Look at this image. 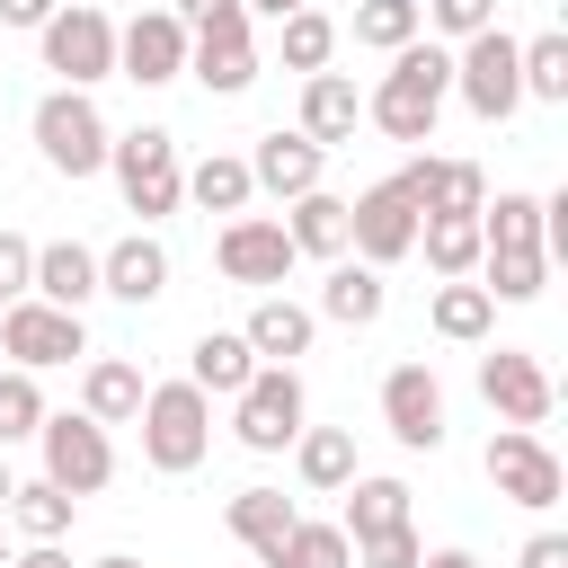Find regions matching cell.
Segmentation results:
<instances>
[{
    "label": "cell",
    "instance_id": "1",
    "mask_svg": "<svg viewBox=\"0 0 568 568\" xmlns=\"http://www.w3.org/2000/svg\"><path fill=\"white\" fill-rule=\"evenodd\" d=\"M444 98H453V53H444V44H399L390 71H382V89L364 98V115H373L390 142H435Z\"/></svg>",
    "mask_w": 568,
    "mask_h": 568
},
{
    "label": "cell",
    "instance_id": "2",
    "mask_svg": "<svg viewBox=\"0 0 568 568\" xmlns=\"http://www.w3.org/2000/svg\"><path fill=\"white\" fill-rule=\"evenodd\" d=\"M106 169H115V186H124V213H142V222H169L178 195H186V160H178V133H169V124L115 133V142H106Z\"/></svg>",
    "mask_w": 568,
    "mask_h": 568
},
{
    "label": "cell",
    "instance_id": "3",
    "mask_svg": "<svg viewBox=\"0 0 568 568\" xmlns=\"http://www.w3.org/2000/svg\"><path fill=\"white\" fill-rule=\"evenodd\" d=\"M133 426H142V462H151V470H169V479H178V470H195V462L213 453V399H204L195 382H151Z\"/></svg>",
    "mask_w": 568,
    "mask_h": 568
},
{
    "label": "cell",
    "instance_id": "4",
    "mask_svg": "<svg viewBox=\"0 0 568 568\" xmlns=\"http://www.w3.org/2000/svg\"><path fill=\"white\" fill-rule=\"evenodd\" d=\"M106 115L89 106V89H53L44 106H36V151H44V169L53 178H98L106 169Z\"/></svg>",
    "mask_w": 568,
    "mask_h": 568
},
{
    "label": "cell",
    "instance_id": "5",
    "mask_svg": "<svg viewBox=\"0 0 568 568\" xmlns=\"http://www.w3.org/2000/svg\"><path fill=\"white\" fill-rule=\"evenodd\" d=\"M36 36H44V71H53L62 89L115 80V18H106V9H53Z\"/></svg>",
    "mask_w": 568,
    "mask_h": 568
},
{
    "label": "cell",
    "instance_id": "6",
    "mask_svg": "<svg viewBox=\"0 0 568 568\" xmlns=\"http://www.w3.org/2000/svg\"><path fill=\"white\" fill-rule=\"evenodd\" d=\"M453 89H462V106L479 115V124H506L515 106H524V71H515V36L506 27H479L462 53H453Z\"/></svg>",
    "mask_w": 568,
    "mask_h": 568
},
{
    "label": "cell",
    "instance_id": "7",
    "mask_svg": "<svg viewBox=\"0 0 568 568\" xmlns=\"http://www.w3.org/2000/svg\"><path fill=\"white\" fill-rule=\"evenodd\" d=\"M240 417H231V435L248 444V453H284L293 435H302V417H311V399H302V373L293 364H257L248 373V390L231 399Z\"/></svg>",
    "mask_w": 568,
    "mask_h": 568
},
{
    "label": "cell",
    "instance_id": "8",
    "mask_svg": "<svg viewBox=\"0 0 568 568\" xmlns=\"http://www.w3.org/2000/svg\"><path fill=\"white\" fill-rule=\"evenodd\" d=\"M36 444H44V479H53L62 497H98V488L115 479V444H106L98 417H44Z\"/></svg>",
    "mask_w": 568,
    "mask_h": 568
},
{
    "label": "cell",
    "instance_id": "9",
    "mask_svg": "<svg viewBox=\"0 0 568 568\" xmlns=\"http://www.w3.org/2000/svg\"><path fill=\"white\" fill-rule=\"evenodd\" d=\"M346 248H355V266H399L417 248V204L399 195V178H382L346 204Z\"/></svg>",
    "mask_w": 568,
    "mask_h": 568
},
{
    "label": "cell",
    "instance_id": "10",
    "mask_svg": "<svg viewBox=\"0 0 568 568\" xmlns=\"http://www.w3.org/2000/svg\"><path fill=\"white\" fill-rule=\"evenodd\" d=\"M479 399L506 417V426H524V435H541L550 426V373H541V355H524V346H488L479 355Z\"/></svg>",
    "mask_w": 568,
    "mask_h": 568
},
{
    "label": "cell",
    "instance_id": "11",
    "mask_svg": "<svg viewBox=\"0 0 568 568\" xmlns=\"http://www.w3.org/2000/svg\"><path fill=\"white\" fill-rule=\"evenodd\" d=\"M488 479H497V497L506 506H559V488H568V470H559V453L541 444V435H524V426H497L488 435Z\"/></svg>",
    "mask_w": 568,
    "mask_h": 568
},
{
    "label": "cell",
    "instance_id": "12",
    "mask_svg": "<svg viewBox=\"0 0 568 568\" xmlns=\"http://www.w3.org/2000/svg\"><path fill=\"white\" fill-rule=\"evenodd\" d=\"M186 71L213 89V98H240L257 80V36H248V9H222L204 27H186Z\"/></svg>",
    "mask_w": 568,
    "mask_h": 568
},
{
    "label": "cell",
    "instance_id": "13",
    "mask_svg": "<svg viewBox=\"0 0 568 568\" xmlns=\"http://www.w3.org/2000/svg\"><path fill=\"white\" fill-rule=\"evenodd\" d=\"M0 346L18 355V373H44V364H71V355H89V328H80V311H53V302H9L0 311Z\"/></svg>",
    "mask_w": 568,
    "mask_h": 568
},
{
    "label": "cell",
    "instance_id": "14",
    "mask_svg": "<svg viewBox=\"0 0 568 568\" xmlns=\"http://www.w3.org/2000/svg\"><path fill=\"white\" fill-rule=\"evenodd\" d=\"M115 80H133V89L186 80V27L169 9H142L133 27H115Z\"/></svg>",
    "mask_w": 568,
    "mask_h": 568
},
{
    "label": "cell",
    "instance_id": "15",
    "mask_svg": "<svg viewBox=\"0 0 568 568\" xmlns=\"http://www.w3.org/2000/svg\"><path fill=\"white\" fill-rule=\"evenodd\" d=\"M213 266L231 275V284H284L293 275V240H284V222H266V213H231L222 222V240H213Z\"/></svg>",
    "mask_w": 568,
    "mask_h": 568
},
{
    "label": "cell",
    "instance_id": "16",
    "mask_svg": "<svg viewBox=\"0 0 568 568\" xmlns=\"http://www.w3.org/2000/svg\"><path fill=\"white\" fill-rule=\"evenodd\" d=\"M382 426L408 444V453H435L444 444V382L426 364H390L382 373Z\"/></svg>",
    "mask_w": 568,
    "mask_h": 568
},
{
    "label": "cell",
    "instance_id": "17",
    "mask_svg": "<svg viewBox=\"0 0 568 568\" xmlns=\"http://www.w3.org/2000/svg\"><path fill=\"white\" fill-rule=\"evenodd\" d=\"M399 195L417 204V222H435V213H479L488 204V178H479V160H408L399 169Z\"/></svg>",
    "mask_w": 568,
    "mask_h": 568
},
{
    "label": "cell",
    "instance_id": "18",
    "mask_svg": "<svg viewBox=\"0 0 568 568\" xmlns=\"http://www.w3.org/2000/svg\"><path fill=\"white\" fill-rule=\"evenodd\" d=\"M98 293H115V302H160L169 293V248L151 240V231H124L115 248H98Z\"/></svg>",
    "mask_w": 568,
    "mask_h": 568
},
{
    "label": "cell",
    "instance_id": "19",
    "mask_svg": "<svg viewBox=\"0 0 568 568\" xmlns=\"http://www.w3.org/2000/svg\"><path fill=\"white\" fill-rule=\"evenodd\" d=\"M320 169H328V151H320V142H302V133H284V124H275V133H257V151H248V186H266V195H284V204H293V195H311V186H320Z\"/></svg>",
    "mask_w": 568,
    "mask_h": 568
},
{
    "label": "cell",
    "instance_id": "20",
    "mask_svg": "<svg viewBox=\"0 0 568 568\" xmlns=\"http://www.w3.org/2000/svg\"><path fill=\"white\" fill-rule=\"evenodd\" d=\"M355 124H364V98H355V80L346 71H311L302 80V142H320V151H337V142H355Z\"/></svg>",
    "mask_w": 568,
    "mask_h": 568
},
{
    "label": "cell",
    "instance_id": "21",
    "mask_svg": "<svg viewBox=\"0 0 568 568\" xmlns=\"http://www.w3.org/2000/svg\"><path fill=\"white\" fill-rule=\"evenodd\" d=\"M27 293L53 302V311H89V302H98V248H80V240H44Z\"/></svg>",
    "mask_w": 568,
    "mask_h": 568
},
{
    "label": "cell",
    "instance_id": "22",
    "mask_svg": "<svg viewBox=\"0 0 568 568\" xmlns=\"http://www.w3.org/2000/svg\"><path fill=\"white\" fill-rule=\"evenodd\" d=\"M248 373H257V355H248V337H240V328H204V337L186 346V382H195L204 399H240V390H248Z\"/></svg>",
    "mask_w": 568,
    "mask_h": 568
},
{
    "label": "cell",
    "instance_id": "23",
    "mask_svg": "<svg viewBox=\"0 0 568 568\" xmlns=\"http://www.w3.org/2000/svg\"><path fill=\"white\" fill-rule=\"evenodd\" d=\"M382 302H390L382 266H355V257H337V266H328V284H320V311H311V320H337V328H373V320H382Z\"/></svg>",
    "mask_w": 568,
    "mask_h": 568
},
{
    "label": "cell",
    "instance_id": "24",
    "mask_svg": "<svg viewBox=\"0 0 568 568\" xmlns=\"http://www.w3.org/2000/svg\"><path fill=\"white\" fill-rule=\"evenodd\" d=\"M240 337H248V355H257V364H293V355H311V337H320V320H311L302 302H284V293H266V302L248 311V328H240Z\"/></svg>",
    "mask_w": 568,
    "mask_h": 568
},
{
    "label": "cell",
    "instance_id": "25",
    "mask_svg": "<svg viewBox=\"0 0 568 568\" xmlns=\"http://www.w3.org/2000/svg\"><path fill=\"white\" fill-rule=\"evenodd\" d=\"M142 364H124V355H98L89 373H80V417H98V426H133L142 417Z\"/></svg>",
    "mask_w": 568,
    "mask_h": 568
},
{
    "label": "cell",
    "instance_id": "26",
    "mask_svg": "<svg viewBox=\"0 0 568 568\" xmlns=\"http://www.w3.org/2000/svg\"><path fill=\"white\" fill-rule=\"evenodd\" d=\"M222 524L257 550V568H275V550H284V532H293V497H284V488H240V497L222 506Z\"/></svg>",
    "mask_w": 568,
    "mask_h": 568
},
{
    "label": "cell",
    "instance_id": "27",
    "mask_svg": "<svg viewBox=\"0 0 568 568\" xmlns=\"http://www.w3.org/2000/svg\"><path fill=\"white\" fill-rule=\"evenodd\" d=\"M417 248H426V266H435L444 284L479 275V257H488V240H479V213H435V222H417Z\"/></svg>",
    "mask_w": 568,
    "mask_h": 568
},
{
    "label": "cell",
    "instance_id": "28",
    "mask_svg": "<svg viewBox=\"0 0 568 568\" xmlns=\"http://www.w3.org/2000/svg\"><path fill=\"white\" fill-rule=\"evenodd\" d=\"M284 240H293V257H346V204L328 195V186H311V195H293V222H284Z\"/></svg>",
    "mask_w": 568,
    "mask_h": 568
},
{
    "label": "cell",
    "instance_id": "29",
    "mask_svg": "<svg viewBox=\"0 0 568 568\" xmlns=\"http://www.w3.org/2000/svg\"><path fill=\"white\" fill-rule=\"evenodd\" d=\"M408 524V479H346V541H382Z\"/></svg>",
    "mask_w": 568,
    "mask_h": 568
},
{
    "label": "cell",
    "instance_id": "30",
    "mask_svg": "<svg viewBox=\"0 0 568 568\" xmlns=\"http://www.w3.org/2000/svg\"><path fill=\"white\" fill-rule=\"evenodd\" d=\"M293 470H302V488H320V497L346 488V479H355V435H346V426H302V435H293Z\"/></svg>",
    "mask_w": 568,
    "mask_h": 568
},
{
    "label": "cell",
    "instance_id": "31",
    "mask_svg": "<svg viewBox=\"0 0 568 568\" xmlns=\"http://www.w3.org/2000/svg\"><path fill=\"white\" fill-rule=\"evenodd\" d=\"M71 515H80V497H62L53 479H18V488H9V515H0V524H18L27 541H62V532H71Z\"/></svg>",
    "mask_w": 568,
    "mask_h": 568
},
{
    "label": "cell",
    "instance_id": "32",
    "mask_svg": "<svg viewBox=\"0 0 568 568\" xmlns=\"http://www.w3.org/2000/svg\"><path fill=\"white\" fill-rule=\"evenodd\" d=\"M541 284H550V257L541 248H488L479 257V293L488 302H532Z\"/></svg>",
    "mask_w": 568,
    "mask_h": 568
},
{
    "label": "cell",
    "instance_id": "33",
    "mask_svg": "<svg viewBox=\"0 0 568 568\" xmlns=\"http://www.w3.org/2000/svg\"><path fill=\"white\" fill-rule=\"evenodd\" d=\"M497 328V302L462 275V284H435V337H453V346H479Z\"/></svg>",
    "mask_w": 568,
    "mask_h": 568
},
{
    "label": "cell",
    "instance_id": "34",
    "mask_svg": "<svg viewBox=\"0 0 568 568\" xmlns=\"http://www.w3.org/2000/svg\"><path fill=\"white\" fill-rule=\"evenodd\" d=\"M186 195L204 204V213H248V160H231V151H213V160H195L186 169Z\"/></svg>",
    "mask_w": 568,
    "mask_h": 568
},
{
    "label": "cell",
    "instance_id": "35",
    "mask_svg": "<svg viewBox=\"0 0 568 568\" xmlns=\"http://www.w3.org/2000/svg\"><path fill=\"white\" fill-rule=\"evenodd\" d=\"M515 71H524V98H568V36L550 27V36H532V44H515Z\"/></svg>",
    "mask_w": 568,
    "mask_h": 568
},
{
    "label": "cell",
    "instance_id": "36",
    "mask_svg": "<svg viewBox=\"0 0 568 568\" xmlns=\"http://www.w3.org/2000/svg\"><path fill=\"white\" fill-rule=\"evenodd\" d=\"M479 240H488V248H541V195H497V204H479Z\"/></svg>",
    "mask_w": 568,
    "mask_h": 568
},
{
    "label": "cell",
    "instance_id": "37",
    "mask_svg": "<svg viewBox=\"0 0 568 568\" xmlns=\"http://www.w3.org/2000/svg\"><path fill=\"white\" fill-rule=\"evenodd\" d=\"M417 0H355V44H373V53H399V44H417Z\"/></svg>",
    "mask_w": 568,
    "mask_h": 568
},
{
    "label": "cell",
    "instance_id": "38",
    "mask_svg": "<svg viewBox=\"0 0 568 568\" xmlns=\"http://www.w3.org/2000/svg\"><path fill=\"white\" fill-rule=\"evenodd\" d=\"M275 568H355V541H346L337 524H302V515H293V532H284V550H275Z\"/></svg>",
    "mask_w": 568,
    "mask_h": 568
},
{
    "label": "cell",
    "instance_id": "39",
    "mask_svg": "<svg viewBox=\"0 0 568 568\" xmlns=\"http://www.w3.org/2000/svg\"><path fill=\"white\" fill-rule=\"evenodd\" d=\"M275 27H284V71H302V80H311V71H328L337 27H328L320 9H293V18H275Z\"/></svg>",
    "mask_w": 568,
    "mask_h": 568
},
{
    "label": "cell",
    "instance_id": "40",
    "mask_svg": "<svg viewBox=\"0 0 568 568\" xmlns=\"http://www.w3.org/2000/svg\"><path fill=\"white\" fill-rule=\"evenodd\" d=\"M44 417H53V408H44L36 373H18V364H9V373H0V453H9V444H27Z\"/></svg>",
    "mask_w": 568,
    "mask_h": 568
},
{
    "label": "cell",
    "instance_id": "41",
    "mask_svg": "<svg viewBox=\"0 0 568 568\" xmlns=\"http://www.w3.org/2000/svg\"><path fill=\"white\" fill-rule=\"evenodd\" d=\"M417 18H435L444 36H479V27H497V0H417Z\"/></svg>",
    "mask_w": 568,
    "mask_h": 568
},
{
    "label": "cell",
    "instance_id": "42",
    "mask_svg": "<svg viewBox=\"0 0 568 568\" xmlns=\"http://www.w3.org/2000/svg\"><path fill=\"white\" fill-rule=\"evenodd\" d=\"M417 559H426L417 524H399V532H382V541H355V568H417Z\"/></svg>",
    "mask_w": 568,
    "mask_h": 568
},
{
    "label": "cell",
    "instance_id": "43",
    "mask_svg": "<svg viewBox=\"0 0 568 568\" xmlns=\"http://www.w3.org/2000/svg\"><path fill=\"white\" fill-rule=\"evenodd\" d=\"M27 284H36V240L0 231V311H9V302H27Z\"/></svg>",
    "mask_w": 568,
    "mask_h": 568
},
{
    "label": "cell",
    "instance_id": "44",
    "mask_svg": "<svg viewBox=\"0 0 568 568\" xmlns=\"http://www.w3.org/2000/svg\"><path fill=\"white\" fill-rule=\"evenodd\" d=\"M515 568H568V532H532Z\"/></svg>",
    "mask_w": 568,
    "mask_h": 568
},
{
    "label": "cell",
    "instance_id": "45",
    "mask_svg": "<svg viewBox=\"0 0 568 568\" xmlns=\"http://www.w3.org/2000/svg\"><path fill=\"white\" fill-rule=\"evenodd\" d=\"M62 0H0V27H44Z\"/></svg>",
    "mask_w": 568,
    "mask_h": 568
},
{
    "label": "cell",
    "instance_id": "46",
    "mask_svg": "<svg viewBox=\"0 0 568 568\" xmlns=\"http://www.w3.org/2000/svg\"><path fill=\"white\" fill-rule=\"evenodd\" d=\"M9 568H71V550L62 541H27V550H9Z\"/></svg>",
    "mask_w": 568,
    "mask_h": 568
},
{
    "label": "cell",
    "instance_id": "47",
    "mask_svg": "<svg viewBox=\"0 0 568 568\" xmlns=\"http://www.w3.org/2000/svg\"><path fill=\"white\" fill-rule=\"evenodd\" d=\"M222 9H240V0H178L169 18H178V27H204V18H222Z\"/></svg>",
    "mask_w": 568,
    "mask_h": 568
},
{
    "label": "cell",
    "instance_id": "48",
    "mask_svg": "<svg viewBox=\"0 0 568 568\" xmlns=\"http://www.w3.org/2000/svg\"><path fill=\"white\" fill-rule=\"evenodd\" d=\"M417 568H479V559H470V550H426Z\"/></svg>",
    "mask_w": 568,
    "mask_h": 568
},
{
    "label": "cell",
    "instance_id": "49",
    "mask_svg": "<svg viewBox=\"0 0 568 568\" xmlns=\"http://www.w3.org/2000/svg\"><path fill=\"white\" fill-rule=\"evenodd\" d=\"M240 9H266V18H293V9H311V0H240Z\"/></svg>",
    "mask_w": 568,
    "mask_h": 568
},
{
    "label": "cell",
    "instance_id": "50",
    "mask_svg": "<svg viewBox=\"0 0 568 568\" xmlns=\"http://www.w3.org/2000/svg\"><path fill=\"white\" fill-rule=\"evenodd\" d=\"M9 488H18V479H9V462H0V515H9Z\"/></svg>",
    "mask_w": 568,
    "mask_h": 568
},
{
    "label": "cell",
    "instance_id": "51",
    "mask_svg": "<svg viewBox=\"0 0 568 568\" xmlns=\"http://www.w3.org/2000/svg\"><path fill=\"white\" fill-rule=\"evenodd\" d=\"M98 568H142V559H98Z\"/></svg>",
    "mask_w": 568,
    "mask_h": 568
},
{
    "label": "cell",
    "instance_id": "52",
    "mask_svg": "<svg viewBox=\"0 0 568 568\" xmlns=\"http://www.w3.org/2000/svg\"><path fill=\"white\" fill-rule=\"evenodd\" d=\"M62 9H98V0H62Z\"/></svg>",
    "mask_w": 568,
    "mask_h": 568
},
{
    "label": "cell",
    "instance_id": "53",
    "mask_svg": "<svg viewBox=\"0 0 568 568\" xmlns=\"http://www.w3.org/2000/svg\"><path fill=\"white\" fill-rule=\"evenodd\" d=\"M0 568H9V532H0Z\"/></svg>",
    "mask_w": 568,
    "mask_h": 568
}]
</instances>
